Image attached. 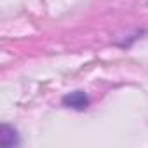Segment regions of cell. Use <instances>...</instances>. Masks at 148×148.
<instances>
[{
    "label": "cell",
    "mask_w": 148,
    "mask_h": 148,
    "mask_svg": "<svg viewBox=\"0 0 148 148\" xmlns=\"http://www.w3.org/2000/svg\"><path fill=\"white\" fill-rule=\"evenodd\" d=\"M63 105L68 106V108H73V110H86L87 105H89V98L84 91H73L70 94H66L63 98Z\"/></svg>",
    "instance_id": "obj_1"
},
{
    "label": "cell",
    "mask_w": 148,
    "mask_h": 148,
    "mask_svg": "<svg viewBox=\"0 0 148 148\" xmlns=\"http://www.w3.org/2000/svg\"><path fill=\"white\" fill-rule=\"evenodd\" d=\"M0 141H2L4 146H14V145H18L16 131H12L9 125H2V129H0Z\"/></svg>",
    "instance_id": "obj_2"
}]
</instances>
